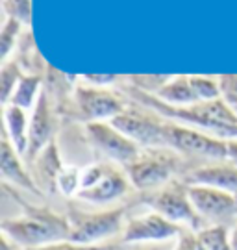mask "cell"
Instances as JSON below:
<instances>
[{
	"instance_id": "484cf974",
	"label": "cell",
	"mask_w": 237,
	"mask_h": 250,
	"mask_svg": "<svg viewBox=\"0 0 237 250\" xmlns=\"http://www.w3.org/2000/svg\"><path fill=\"white\" fill-rule=\"evenodd\" d=\"M220 99L237 113V74H220Z\"/></svg>"
},
{
	"instance_id": "8992f818",
	"label": "cell",
	"mask_w": 237,
	"mask_h": 250,
	"mask_svg": "<svg viewBox=\"0 0 237 250\" xmlns=\"http://www.w3.org/2000/svg\"><path fill=\"white\" fill-rule=\"evenodd\" d=\"M165 139L169 148L187 156L206 158L211 161H226L228 156V143L224 139H217L200 130L185 128L174 123H165Z\"/></svg>"
},
{
	"instance_id": "4316f807",
	"label": "cell",
	"mask_w": 237,
	"mask_h": 250,
	"mask_svg": "<svg viewBox=\"0 0 237 250\" xmlns=\"http://www.w3.org/2000/svg\"><path fill=\"white\" fill-rule=\"evenodd\" d=\"M24 250H123V249H119L117 245H109V243H104V245H80V243H72L67 239V241L44 245V247H39V249H24Z\"/></svg>"
},
{
	"instance_id": "83f0119b",
	"label": "cell",
	"mask_w": 237,
	"mask_h": 250,
	"mask_svg": "<svg viewBox=\"0 0 237 250\" xmlns=\"http://www.w3.org/2000/svg\"><path fill=\"white\" fill-rule=\"evenodd\" d=\"M174 250H204V247L196 232H185L180 233V239H178Z\"/></svg>"
},
{
	"instance_id": "f546056e",
	"label": "cell",
	"mask_w": 237,
	"mask_h": 250,
	"mask_svg": "<svg viewBox=\"0 0 237 250\" xmlns=\"http://www.w3.org/2000/svg\"><path fill=\"white\" fill-rule=\"evenodd\" d=\"M226 143H228V156H226V161H230L232 165L237 167V139H230Z\"/></svg>"
},
{
	"instance_id": "7a4b0ae2",
	"label": "cell",
	"mask_w": 237,
	"mask_h": 250,
	"mask_svg": "<svg viewBox=\"0 0 237 250\" xmlns=\"http://www.w3.org/2000/svg\"><path fill=\"white\" fill-rule=\"evenodd\" d=\"M0 232L19 249H39L44 245L67 241L70 233L69 217L54 213L48 208L30 206L21 217L4 219Z\"/></svg>"
},
{
	"instance_id": "7402d4cb",
	"label": "cell",
	"mask_w": 237,
	"mask_h": 250,
	"mask_svg": "<svg viewBox=\"0 0 237 250\" xmlns=\"http://www.w3.org/2000/svg\"><path fill=\"white\" fill-rule=\"evenodd\" d=\"M191 85L198 102H210V100L220 99L219 78L211 76H191Z\"/></svg>"
},
{
	"instance_id": "8fae6325",
	"label": "cell",
	"mask_w": 237,
	"mask_h": 250,
	"mask_svg": "<svg viewBox=\"0 0 237 250\" xmlns=\"http://www.w3.org/2000/svg\"><path fill=\"white\" fill-rule=\"evenodd\" d=\"M182 233V226L171 223L156 211H149L130 219L123 230V243H158L169 241Z\"/></svg>"
},
{
	"instance_id": "e0dca14e",
	"label": "cell",
	"mask_w": 237,
	"mask_h": 250,
	"mask_svg": "<svg viewBox=\"0 0 237 250\" xmlns=\"http://www.w3.org/2000/svg\"><path fill=\"white\" fill-rule=\"evenodd\" d=\"M154 97H158L159 100H163L165 104H171V106H191L198 102L193 85H191V76L187 74L171 76L167 83Z\"/></svg>"
},
{
	"instance_id": "ba28073f",
	"label": "cell",
	"mask_w": 237,
	"mask_h": 250,
	"mask_svg": "<svg viewBox=\"0 0 237 250\" xmlns=\"http://www.w3.org/2000/svg\"><path fill=\"white\" fill-rule=\"evenodd\" d=\"M111 125L130 137L141 148H169L165 139V121H159L158 113L149 115L132 107H126L123 113L109 121Z\"/></svg>"
},
{
	"instance_id": "2e32d148",
	"label": "cell",
	"mask_w": 237,
	"mask_h": 250,
	"mask_svg": "<svg viewBox=\"0 0 237 250\" xmlns=\"http://www.w3.org/2000/svg\"><path fill=\"white\" fill-rule=\"evenodd\" d=\"M34 161H35L34 180L37 182L39 189L41 191L46 189L48 193L56 191L58 189V176H60V172L63 169L60 154H58V148H56V143L52 141Z\"/></svg>"
},
{
	"instance_id": "7c38bea8",
	"label": "cell",
	"mask_w": 237,
	"mask_h": 250,
	"mask_svg": "<svg viewBox=\"0 0 237 250\" xmlns=\"http://www.w3.org/2000/svg\"><path fill=\"white\" fill-rule=\"evenodd\" d=\"M130 186L132 184L126 176V172L106 163V169L100 174V178L91 188L82 189L76 197L89 204H109V202H115L117 198L124 197Z\"/></svg>"
},
{
	"instance_id": "5b68a950",
	"label": "cell",
	"mask_w": 237,
	"mask_h": 250,
	"mask_svg": "<svg viewBox=\"0 0 237 250\" xmlns=\"http://www.w3.org/2000/svg\"><path fill=\"white\" fill-rule=\"evenodd\" d=\"M70 233L69 241L80 245H104L106 239L123 233L124 209H104V211H76L70 209L69 213Z\"/></svg>"
},
{
	"instance_id": "277c9868",
	"label": "cell",
	"mask_w": 237,
	"mask_h": 250,
	"mask_svg": "<svg viewBox=\"0 0 237 250\" xmlns=\"http://www.w3.org/2000/svg\"><path fill=\"white\" fill-rule=\"evenodd\" d=\"M145 204L171 223L178 226L185 224L187 228H191V232H200L206 228L191 202L189 188L184 182H169L167 186L152 191L149 197H145Z\"/></svg>"
},
{
	"instance_id": "603a6c76",
	"label": "cell",
	"mask_w": 237,
	"mask_h": 250,
	"mask_svg": "<svg viewBox=\"0 0 237 250\" xmlns=\"http://www.w3.org/2000/svg\"><path fill=\"white\" fill-rule=\"evenodd\" d=\"M82 182V170L76 167H63L58 176V191L65 197H76Z\"/></svg>"
},
{
	"instance_id": "4fadbf2b",
	"label": "cell",
	"mask_w": 237,
	"mask_h": 250,
	"mask_svg": "<svg viewBox=\"0 0 237 250\" xmlns=\"http://www.w3.org/2000/svg\"><path fill=\"white\" fill-rule=\"evenodd\" d=\"M184 184L187 186H206V188L226 191L237 197V167L230 161H215L211 165H202L185 174Z\"/></svg>"
},
{
	"instance_id": "5bb4252c",
	"label": "cell",
	"mask_w": 237,
	"mask_h": 250,
	"mask_svg": "<svg viewBox=\"0 0 237 250\" xmlns=\"http://www.w3.org/2000/svg\"><path fill=\"white\" fill-rule=\"evenodd\" d=\"M52 143V115H50V106H48V97L46 93H41L37 104L34 106L30 128H28V161H34L41 152Z\"/></svg>"
},
{
	"instance_id": "f1b7e54d",
	"label": "cell",
	"mask_w": 237,
	"mask_h": 250,
	"mask_svg": "<svg viewBox=\"0 0 237 250\" xmlns=\"http://www.w3.org/2000/svg\"><path fill=\"white\" fill-rule=\"evenodd\" d=\"M84 80L93 87H106V85H111L117 80V76L115 74H86Z\"/></svg>"
},
{
	"instance_id": "4dcf8cb0",
	"label": "cell",
	"mask_w": 237,
	"mask_h": 250,
	"mask_svg": "<svg viewBox=\"0 0 237 250\" xmlns=\"http://www.w3.org/2000/svg\"><path fill=\"white\" fill-rule=\"evenodd\" d=\"M230 243H232V250H237V223L230 228Z\"/></svg>"
},
{
	"instance_id": "52a82bcc",
	"label": "cell",
	"mask_w": 237,
	"mask_h": 250,
	"mask_svg": "<svg viewBox=\"0 0 237 250\" xmlns=\"http://www.w3.org/2000/svg\"><path fill=\"white\" fill-rule=\"evenodd\" d=\"M189 197L198 217L206 226H234L237 223V197L226 191L206 188V186H187Z\"/></svg>"
},
{
	"instance_id": "ffe728a7",
	"label": "cell",
	"mask_w": 237,
	"mask_h": 250,
	"mask_svg": "<svg viewBox=\"0 0 237 250\" xmlns=\"http://www.w3.org/2000/svg\"><path fill=\"white\" fill-rule=\"evenodd\" d=\"M204 250H232L230 228L226 226H206L196 232Z\"/></svg>"
},
{
	"instance_id": "3957f363",
	"label": "cell",
	"mask_w": 237,
	"mask_h": 250,
	"mask_svg": "<svg viewBox=\"0 0 237 250\" xmlns=\"http://www.w3.org/2000/svg\"><path fill=\"white\" fill-rule=\"evenodd\" d=\"M180 167V158L172 148H141L139 156L124 167L135 189L152 191L167 186Z\"/></svg>"
},
{
	"instance_id": "9c48e42d",
	"label": "cell",
	"mask_w": 237,
	"mask_h": 250,
	"mask_svg": "<svg viewBox=\"0 0 237 250\" xmlns=\"http://www.w3.org/2000/svg\"><path fill=\"white\" fill-rule=\"evenodd\" d=\"M86 132L91 145L98 152H102L106 158H109L115 163H121L123 167L132 163L139 156V145L133 143L123 132H119L111 123H87Z\"/></svg>"
},
{
	"instance_id": "44dd1931",
	"label": "cell",
	"mask_w": 237,
	"mask_h": 250,
	"mask_svg": "<svg viewBox=\"0 0 237 250\" xmlns=\"http://www.w3.org/2000/svg\"><path fill=\"white\" fill-rule=\"evenodd\" d=\"M22 78V72L17 62H6L0 71V100L4 106H8L11 95L17 87V83Z\"/></svg>"
},
{
	"instance_id": "d4e9b609",
	"label": "cell",
	"mask_w": 237,
	"mask_h": 250,
	"mask_svg": "<svg viewBox=\"0 0 237 250\" xmlns=\"http://www.w3.org/2000/svg\"><path fill=\"white\" fill-rule=\"evenodd\" d=\"M4 11L22 24L32 22V0H4Z\"/></svg>"
},
{
	"instance_id": "d6986e66",
	"label": "cell",
	"mask_w": 237,
	"mask_h": 250,
	"mask_svg": "<svg viewBox=\"0 0 237 250\" xmlns=\"http://www.w3.org/2000/svg\"><path fill=\"white\" fill-rule=\"evenodd\" d=\"M39 87H41V78L35 76V74H22L21 82L17 83V87L11 95V100L9 104L11 106H17L21 109H30L32 106L37 104V99H39Z\"/></svg>"
},
{
	"instance_id": "cb8c5ba5",
	"label": "cell",
	"mask_w": 237,
	"mask_h": 250,
	"mask_svg": "<svg viewBox=\"0 0 237 250\" xmlns=\"http://www.w3.org/2000/svg\"><path fill=\"white\" fill-rule=\"evenodd\" d=\"M19 30H21V22H19L17 19H8L4 22L2 34H0V54H2V60H6L9 56V52L13 50Z\"/></svg>"
},
{
	"instance_id": "9a60e30c",
	"label": "cell",
	"mask_w": 237,
	"mask_h": 250,
	"mask_svg": "<svg viewBox=\"0 0 237 250\" xmlns=\"http://www.w3.org/2000/svg\"><path fill=\"white\" fill-rule=\"evenodd\" d=\"M19 156L21 154L15 150V146L8 139V135L4 134V137H2V150H0V170H2L4 182L11 184L13 188H21L24 189V191H30L34 195H41V189L37 186V182L24 169V165L21 163Z\"/></svg>"
},
{
	"instance_id": "ac0fdd59",
	"label": "cell",
	"mask_w": 237,
	"mask_h": 250,
	"mask_svg": "<svg viewBox=\"0 0 237 250\" xmlns=\"http://www.w3.org/2000/svg\"><path fill=\"white\" fill-rule=\"evenodd\" d=\"M4 123H6V135L15 146L21 156H26L28 150V125L24 109L17 106H4Z\"/></svg>"
},
{
	"instance_id": "6da1fadb",
	"label": "cell",
	"mask_w": 237,
	"mask_h": 250,
	"mask_svg": "<svg viewBox=\"0 0 237 250\" xmlns=\"http://www.w3.org/2000/svg\"><path fill=\"white\" fill-rule=\"evenodd\" d=\"M133 99L145 104L154 113L165 119H174L185 125H193L194 130L208 132L217 139H237V113L222 99L210 102H196L191 106H171L158 97L132 87L128 91Z\"/></svg>"
},
{
	"instance_id": "30bf717a",
	"label": "cell",
	"mask_w": 237,
	"mask_h": 250,
	"mask_svg": "<svg viewBox=\"0 0 237 250\" xmlns=\"http://www.w3.org/2000/svg\"><path fill=\"white\" fill-rule=\"evenodd\" d=\"M74 100L78 106L80 117L86 119L87 123H102L106 119L111 121L126 109L123 100L104 87L78 85Z\"/></svg>"
},
{
	"instance_id": "1f68e13d",
	"label": "cell",
	"mask_w": 237,
	"mask_h": 250,
	"mask_svg": "<svg viewBox=\"0 0 237 250\" xmlns=\"http://www.w3.org/2000/svg\"><path fill=\"white\" fill-rule=\"evenodd\" d=\"M149 250H156V249H149Z\"/></svg>"
}]
</instances>
